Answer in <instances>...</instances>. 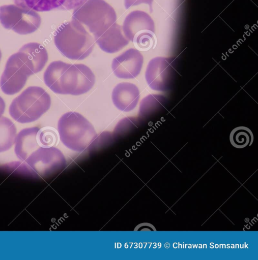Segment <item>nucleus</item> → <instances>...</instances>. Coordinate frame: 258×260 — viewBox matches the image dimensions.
<instances>
[{
    "label": "nucleus",
    "instance_id": "1",
    "mask_svg": "<svg viewBox=\"0 0 258 260\" xmlns=\"http://www.w3.org/2000/svg\"><path fill=\"white\" fill-rule=\"evenodd\" d=\"M45 84L53 92L79 95L88 92L95 83V76L87 66L61 60L51 62L43 76Z\"/></svg>",
    "mask_w": 258,
    "mask_h": 260
},
{
    "label": "nucleus",
    "instance_id": "2",
    "mask_svg": "<svg viewBox=\"0 0 258 260\" xmlns=\"http://www.w3.org/2000/svg\"><path fill=\"white\" fill-rule=\"evenodd\" d=\"M54 43L59 51L72 60H82L92 52L95 40L81 23L72 19L55 31Z\"/></svg>",
    "mask_w": 258,
    "mask_h": 260
},
{
    "label": "nucleus",
    "instance_id": "3",
    "mask_svg": "<svg viewBox=\"0 0 258 260\" xmlns=\"http://www.w3.org/2000/svg\"><path fill=\"white\" fill-rule=\"evenodd\" d=\"M50 106V96L43 88L30 86L13 100L9 111L13 119L27 123L38 120Z\"/></svg>",
    "mask_w": 258,
    "mask_h": 260
},
{
    "label": "nucleus",
    "instance_id": "4",
    "mask_svg": "<svg viewBox=\"0 0 258 260\" xmlns=\"http://www.w3.org/2000/svg\"><path fill=\"white\" fill-rule=\"evenodd\" d=\"M58 130L61 141L67 147L75 149L87 147L97 137L92 124L76 112L64 114L58 121Z\"/></svg>",
    "mask_w": 258,
    "mask_h": 260
},
{
    "label": "nucleus",
    "instance_id": "5",
    "mask_svg": "<svg viewBox=\"0 0 258 260\" xmlns=\"http://www.w3.org/2000/svg\"><path fill=\"white\" fill-rule=\"evenodd\" d=\"M72 19L85 25L94 35L103 32L116 22L117 15L104 0H87L74 10Z\"/></svg>",
    "mask_w": 258,
    "mask_h": 260
},
{
    "label": "nucleus",
    "instance_id": "6",
    "mask_svg": "<svg viewBox=\"0 0 258 260\" xmlns=\"http://www.w3.org/2000/svg\"><path fill=\"white\" fill-rule=\"evenodd\" d=\"M0 22L6 29L20 35H27L38 29L41 18L33 9L16 5H6L0 7Z\"/></svg>",
    "mask_w": 258,
    "mask_h": 260
},
{
    "label": "nucleus",
    "instance_id": "7",
    "mask_svg": "<svg viewBox=\"0 0 258 260\" xmlns=\"http://www.w3.org/2000/svg\"><path fill=\"white\" fill-rule=\"evenodd\" d=\"M34 75L27 67L19 52L9 57L0 79V87L7 95H13L25 85L27 78Z\"/></svg>",
    "mask_w": 258,
    "mask_h": 260
},
{
    "label": "nucleus",
    "instance_id": "8",
    "mask_svg": "<svg viewBox=\"0 0 258 260\" xmlns=\"http://www.w3.org/2000/svg\"><path fill=\"white\" fill-rule=\"evenodd\" d=\"M144 58L136 49L130 48L113 58L111 63L112 71L120 79H133L140 72Z\"/></svg>",
    "mask_w": 258,
    "mask_h": 260
},
{
    "label": "nucleus",
    "instance_id": "9",
    "mask_svg": "<svg viewBox=\"0 0 258 260\" xmlns=\"http://www.w3.org/2000/svg\"><path fill=\"white\" fill-rule=\"evenodd\" d=\"M122 29L127 39L133 42L141 33H155V23L148 13L142 11L135 10L131 12L126 17Z\"/></svg>",
    "mask_w": 258,
    "mask_h": 260
},
{
    "label": "nucleus",
    "instance_id": "10",
    "mask_svg": "<svg viewBox=\"0 0 258 260\" xmlns=\"http://www.w3.org/2000/svg\"><path fill=\"white\" fill-rule=\"evenodd\" d=\"M94 40L103 51L113 53L119 51L129 44L122 26L116 22L103 32L94 35Z\"/></svg>",
    "mask_w": 258,
    "mask_h": 260
},
{
    "label": "nucleus",
    "instance_id": "11",
    "mask_svg": "<svg viewBox=\"0 0 258 260\" xmlns=\"http://www.w3.org/2000/svg\"><path fill=\"white\" fill-rule=\"evenodd\" d=\"M139 91L133 83L122 82L118 84L112 92V101L120 111L130 112L136 106L139 99Z\"/></svg>",
    "mask_w": 258,
    "mask_h": 260
},
{
    "label": "nucleus",
    "instance_id": "12",
    "mask_svg": "<svg viewBox=\"0 0 258 260\" xmlns=\"http://www.w3.org/2000/svg\"><path fill=\"white\" fill-rule=\"evenodd\" d=\"M38 127L25 128L21 130L15 139V153L20 159L25 161L29 156L40 147Z\"/></svg>",
    "mask_w": 258,
    "mask_h": 260
},
{
    "label": "nucleus",
    "instance_id": "13",
    "mask_svg": "<svg viewBox=\"0 0 258 260\" xmlns=\"http://www.w3.org/2000/svg\"><path fill=\"white\" fill-rule=\"evenodd\" d=\"M18 52L34 74L40 72L48 61L46 49L38 43L31 42L24 44Z\"/></svg>",
    "mask_w": 258,
    "mask_h": 260
},
{
    "label": "nucleus",
    "instance_id": "14",
    "mask_svg": "<svg viewBox=\"0 0 258 260\" xmlns=\"http://www.w3.org/2000/svg\"><path fill=\"white\" fill-rule=\"evenodd\" d=\"M17 129L8 118L0 117V152L8 150L15 142Z\"/></svg>",
    "mask_w": 258,
    "mask_h": 260
},
{
    "label": "nucleus",
    "instance_id": "15",
    "mask_svg": "<svg viewBox=\"0 0 258 260\" xmlns=\"http://www.w3.org/2000/svg\"><path fill=\"white\" fill-rule=\"evenodd\" d=\"M14 3L23 8L38 12L49 11L55 9L65 10L66 0H13Z\"/></svg>",
    "mask_w": 258,
    "mask_h": 260
},
{
    "label": "nucleus",
    "instance_id": "16",
    "mask_svg": "<svg viewBox=\"0 0 258 260\" xmlns=\"http://www.w3.org/2000/svg\"><path fill=\"white\" fill-rule=\"evenodd\" d=\"M230 141L234 147L243 148L251 145L253 141V135L248 127L244 126H238L231 131Z\"/></svg>",
    "mask_w": 258,
    "mask_h": 260
},
{
    "label": "nucleus",
    "instance_id": "17",
    "mask_svg": "<svg viewBox=\"0 0 258 260\" xmlns=\"http://www.w3.org/2000/svg\"><path fill=\"white\" fill-rule=\"evenodd\" d=\"M132 42L138 50L142 51L149 50L154 48L156 43L155 33L151 32L141 33L134 39Z\"/></svg>",
    "mask_w": 258,
    "mask_h": 260
},
{
    "label": "nucleus",
    "instance_id": "18",
    "mask_svg": "<svg viewBox=\"0 0 258 260\" xmlns=\"http://www.w3.org/2000/svg\"><path fill=\"white\" fill-rule=\"evenodd\" d=\"M58 137L56 132L51 128L41 129L39 135L40 147L49 148L53 147L58 142Z\"/></svg>",
    "mask_w": 258,
    "mask_h": 260
},
{
    "label": "nucleus",
    "instance_id": "19",
    "mask_svg": "<svg viewBox=\"0 0 258 260\" xmlns=\"http://www.w3.org/2000/svg\"><path fill=\"white\" fill-rule=\"evenodd\" d=\"M153 0H124V5L125 8L128 9L132 6L140 5L141 4H148L150 9V11H152V3Z\"/></svg>",
    "mask_w": 258,
    "mask_h": 260
},
{
    "label": "nucleus",
    "instance_id": "20",
    "mask_svg": "<svg viewBox=\"0 0 258 260\" xmlns=\"http://www.w3.org/2000/svg\"><path fill=\"white\" fill-rule=\"evenodd\" d=\"M5 103L3 99L0 96V117L4 114L5 109Z\"/></svg>",
    "mask_w": 258,
    "mask_h": 260
},
{
    "label": "nucleus",
    "instance_id": "21",
    "mask_svg": "<svg viewBox=\"0 0 258 260\" xmlns=\"http://www.w3.org/2000/svg\"><path fill=\"white\" fill-rule=\"evenodd\" d=\"M165 247L166 248H168L169 247V244L168 243H166L165 244Z\"/></svg>",
    "mask_w": 258,
    "mask_h": 260
},
{
    "label": "nucleus",
    "instance_id": "22",
    "mask_svg": "<svg viewBox=\"0 0 258 260\" xmlns=\"http://www.w3.org/2000/svg\"><path fill=\"white\" fill-rule=\"evenodd\" d=\"M173 246L175 248H176L177 247V243H174L173 244Z\"/></svg>",
    "mask_w": 258,
    "mask_h": 260
},
{
    "label": "nucleus",
    "instance_id": "23",
    "mask_svg": "<svg viewBox=\"0 0 258 260\" xmlns=\"http://www.w3.org/2000/svg\"><path fill=\"white\" fill-rule=\"evenodd\" d=\"M1 58H2V52H1V51L0 50V61H1Z\"/></svg>",
    "mask_w": 258,
    "mask_h": 260
},
{
    "label": "nucleus",
    "instance_id": "24",
    "mask_svg": "<svg viewBox=\"0 0 258 260\" xmlns=\"http://www.w3.org/2000/svg\"><path fill=\"white\" fill-rule=\"evenodd\" d=\"M215 247L216 248H217L218 247V244H216V245H215Z\"/></svg>",
    "mask_w": 258,
    "mask_h": 260
},
{
    "label": "nucleus",
    "instance_id": "25",
    "mask_svg": "<svg viewBox=\"0 0 258 260\" xmlns=\"http://www.w3.org/2000/svg\"><path fill=\"white\" fill-rule=\"evenodd\" d=\"M179 248H182V245H181V244H179Z\"/></svg>",
    "mask_w": 258,
    "mask_h": 260
},
{
    "label": "nucleus",
    "instance_id": "26",
    "mask_svg": "<svg viewBox=\"0 0 258 260\" xmlns=\"http://www.w3.org/2000/svg\"><path fill=\"white\" fill-rule=\"evenodd\" d=\"M207 247V245L206 244H204V248H206Z\"/></svg>",
    "mask_w": 258,
    "mask_h": 260
},
{
    "label": "nucleus",
    "instance_id": "27",
    "mask_svg": "<svg viewBox=\"0 0 258 260\" xmlns=\"http://www.w3.org/2000/svg\"><path fill=\"white\" fill-rule=\"evenodd\" d=\"M248 220H249V219L246 218V220H245V221H246V222H247V221H248Z\"/></svg>",
    "mask_w": 258,
    "mask_h": 260
},
{
    "label": "nucleus",
    "instance_id": "28",
    "mask_svg": "<svg viewBox=\"0 0 258 260\" xmlns=\"http://www.w3.org/2000/svg\"><path fill=\"white\" fill-rule=\"evenodd\" d=\"M199 248H202V245H201V244H200V245H199Z\"/></svg>",
    "mask_w": 258,
    "mask_h": 260
},
{
    "label": "nucleus",
    "instance_id": "29",
    "mask_svg": "<svg viewBox=\"0 0 258 260\" xmlns=\"http://www.w3.org/2000/svg\"><path fill=\"white\" fill-rule=\"evenodd\" d=\"M236 247H237V248H239V245H238V244H237V245H236Z\"/></svg>",
    "mask_w": 258,
    "mask_h": 260
},
{
    "label": "nucleus",
    "instance_id": "30",
    "mask_svg": "<svg viewBox=\"0 0 258 260\" xmlns=\"http://www.w3.org/2000/svg\"><path fill=\"white\" fill-rule=\"evenodd\" d=\"M231 247H232V248H234V245H231Z\"/></svg>",
    "mask_w": 258,
    "mask_h": 260
},
{
    "label": "nucleus",
    "instance_id": "31",
    "mask_svg": "<svg viewBox=\"0 0 258 260\" xmlns=\"http://www.w3.org/2000/svg\"><path fill=\"white\" fill-rule=\"evenodd\" d=\"M191 245L190 244V245H189L188 247H189V248H191Z\"/></svg>",
    "mask_w": 258,
    "mask_h": 260
}]
</instances>
